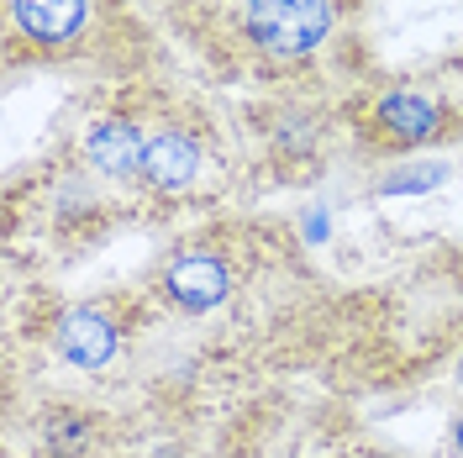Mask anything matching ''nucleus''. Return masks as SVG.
<instances>
[{
  "label": "nucleus",
  "instance_id": "obj_3",
  "mask_svg": "<svg viewBox=\"0 0 463 458\" xmlns=\"http://www.w3.org/2000/svg\"><path fill=\"white\" fill-rule=\"evenodd\" d=\"M347 116H353V132L374 153H411V148H432L463 132L458 106L427 85H379Z\"/></svg>",
  "mask_w": 463,
  "mask_h": 458
},
{
  "label": "nucleus",
  "instance_id": "obj_2",
  "mask_svg": "<svg viewBox=\"0 0 463 458\" xmlns=\"http://www.w3.org/2000/svg\"><path fill=\"white\" fill-rule=\"evenodd\" d=\"M127 0H5V53L11 58H80L100 53Z\"/></svg>",
  "mask_w": 463,
  "mask_h": 458
},
{
  "label": "nucleus",
  "instance_id": "obj_11",
  "mask_svg": "<svg viewBox=\"0 0 463 458\" xmlns=\"http://www.w3.org/2000/svg\"><path fill=\"white\" fill-rule=\"evenodd\" d=\"M458 379H463V364H458Z\"/></svg>",
  "mask_w": 463,
  "mask_h": 458
},
{
  "label": "nucleus",
  "instance_id": "obj_1",
  "mask_svg": "<svg viewBox=\"0 0 463 458\" xmlns=\"http://www.w3.org/2000/svg\"><path fill=\"white\" fill-rule=\"evenodd\" d=\"M353 0H174V22L211 58L253 74H289L343 32Z\"/></svg>",
  "mask_w": 463,
  "mask_h": 458
},
{
  "label": "nucleus",
  "instance_id": "obj_8",
  "mask_svg": "<svg viewBox=\"0 0 463 458\" xmlns=\"http://www.w3.org/2000/svg\"><path fill=\"white\" fill-rule=\"evenodd\" d=\"M43 443H48V453L53 458H80L85 453V443H90L85 411H53L48 427H43Z\"/></svg>",
  "mask_w": 463,
  "mask_h": 458
},
{
  "label": "nucleus",
  "instance_id": "obj_5",
  "mask_svg": "<svg viewBox=\"0 0 463 458\" xmlns=\"http://www.w3.org/2000/svg\"><path fill=\"white\" fill-rule=\"evenodd\" d=\"M227 295H232V263L216 248H184L164 269V301L184 316L216 311Z\"/></svg>",
  "mask_w": 463,
  "mask_h": 458
},
{
  "label": "nucleus",
  "instance_id": "obj_6",
  "mask_svg": "<svg viewBox=\"0 0 463 458\" xmlns=\"http://www.w3.org/2000/svg\"><path fill=\"white\" fill-rule=\"evenodd\" d=\"M53 343L74 369H106L116 358V348H121V321L100 306H80V311L58 316Z\"/></svg>",
  "mask_w": 463,
  "mask_h": 458
},
{
  "label": "nucleus",
  "instance_id": "obj_7",
  "mask_svg": "<svg viewBox=\"0 0 463 458\" xmlns=\"http://www.w3.org/2000/svg\"><path fill=\"white\" fill-rule=\"evenodd\" d=\"M143 148L147 132L132 121V116H106L85 132V164L106 179H143Z\"/></svg>",
  "mask_w": 463,
  "mask_h": 458
},
{
  "label": "nucleus",
  "instance_id": "obj_4",
  "mask_svg": "<svg viewBox=\"0 0 463 458\" xmlns=\"http://www.w3.org/2000/svg\"><path fill=\"white\" fill-rule=\"evenodd\" d=\"M205 164V143L190 121H164L147 132L143 148V185L158 190V196H179L195 185V174Z\"/></svg>",
  "mask_w": 463,
  "mask_h": 458
},
{
  "label": "nucleus",
  "instance_id": "obj_10",
  "mask_svg": "<svg viewBox=\"0 0 463 458\" xmlns=\"http://www.w3.org/2000/svg\"><path fill=\"white\" fill-rule=\"evenodd\" d=\"M448 443H453V458H463V416L453 422V432H448Z\"/></svg>",
  "mask_w": 463,
  "mask_h": 458
},
{
  "label": "nucleus",
  "instance_id": "obj_9",
  "mask_svg": "<svg viewBox=\"0 0 463 458\" xmlns=\"http://www.w3.org/2000/svg\"><path fill=\"white\" fill-rule=\"evenodd\" d=\"M442 179V169H421V174H395V179H384V190L395 196V190H427V185H437Z\"/></svg>",
  "mask_w": 463,
  "mask_h": 458
}]
</instances>
